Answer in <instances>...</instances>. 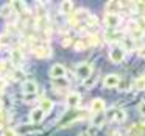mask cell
<instances>
[{
	"label": "cell",
	"instance_id": "6da1fadb",
	"mask_svg": "<svg viewBox=\"0 0 145 136\" xmlns=\"http://www.w3.org/2000/svg\"><path fill=\"white\" fill-rule=\"evenodd\" d=\"M84 117H88V113L83 110H69L66 113V116L61 119V125H70V124H75L78 122L80 119H84Z\"/></svg>",
	"mask_w": 145,
	"mask_h": 136
},
{
	"label": "cell",
	"instance_id": "7a4b0ae2",
	"mask_svg": "<svg viewBox=\"0 0 145 136\" xmlns=\"http://www.w3.org/2000/svg\"><path fill=\"white\" fill-rule=\"evenodd\" d=\"M91 16H92V14L89 13L88 10H78V11H75V13L70 14L69 24H70V25H76L78 22H88Z\"/></svg>",
	"mask_w": 145,
	"mask_h": 136
},
{
	"label": "cell",
	"instance_id": "3957f363",
	"mask_svg": "<svg viewBox=\"0 0 145 136\" xmlns=\"http://www.w3.org/2000/svg\"><path fill=\"white\" fill-rule=\"evenodd\" d=\"M75 74H76V77H78L80 80L86 81V80L91 78V75H92V66L88 64V63H80L78 66H76V69H75Z\"/></svg>",
	"mask_w": 145,
	"mask_h": 136
},
{
	"label": "cell",
	"instance_id": "277c9868",
	"mask_svg": "<svg viewBox=\"0 0 145 136\" xmlns=\"http://www.w3.org/2000/svg\"><path fill=\"white\" fill-rule=\"evenodd\" d=\"M106 119L114 120V122H125L126 119V113L122 108H112L106 113Z\"/></svg>",
	"mask_w": 145,
	"mask_h": 136
},
{
	"label": "cell",
	"instance_id": "5b68a950",
	"mask_svg": "<svg viewBox=\"0 0 145 136\" xmlns=\"http://www.w3.org/2000/svg\"><path fill=\"white\" fill-rule=\"evenodd\" d=\"M109 60L112 61V63H116V64H119V63H122L123 60H125V49L123 47H112L109 50Z\"/></svg>",
	"mask_w": 145,
	"mask_h": 136
},
{
	"label": "cell",
	"instance_id": "8992f818",
	"mask_svg": "<svg viewBox=\"0 0 145 136\" xmlns=\"http://www.w3.org/2000/svg\"><path fill=\"white\" fill-rule=\"evenodd\" d=\"M50 77L55 80H61L66 77V67L63 66V64H53V66L50 67Z\"/></svg>",
	"mask_w": 145,
	"mask_h": 136
},
{
	"label": "cell",
	"instance_id": "52a82bcc",
	"mask_svg": "<svg viewBox=\"0 0 145 136\" xmlns=\"http://www.w3.org/2000/svg\"><path fill=\"white\" fill-rule=\"evenodd\" d=\"M120 24V16L119 14H105V25L108 27L109 30H114L117 28Z\"/></svg>",
	"mask_w": 145,
	"mask_h": 136
},
{
	"label": "cell",
	"instance_id": "ba28073f",
	"mask_svg": "<svg viewBox=\"0 0 145 136\" xmlns=\"http://www.w3.org/2000/svg\"><path fill=\"white\" fill-rule=\"evenodd\" d=\"M33 53L36 55L38 58H42V60H47V58H50L52 57V50H50V47L48 45H36L35 47V50H33Z\"/></svg>",
	"mask_w": 145,
	"mask_h": 136
},
{
	"label": "cell",
	"instance_id": "9c48e42d",
	"mask_svg": "<svg viewBox=\"0 0 145 136\" xmlns=\"http://www.w3.org/2000/svg\"><path fill=\"white\" fill-rule=\"evenodd\" d=\"M120 77L116 75V74H109V75H106L103 78V85L106 86V88H119L120 85Z\"/></svg>",
	"mask_w": 145,
	"mask_h": 136
},
{
	"label": "cell",
	"instance_id": "30bf717a",
	"mask_svg": "<svg viewBox=\"0 0 145 136\" xmlns=\"http://www.w3.org/2000/svg\"><path fill=\"white\" fill-rule=\"evenodd\" d=\"M80 102H81V95L78 94V92H69L67 94V97H66V103H67V106L69 108H76L80 105Z\"/></svg>",
	"mask_w": 145,
	"mask_h": 136
},
{
	"label": "cell",
	"instance_id": "8fae6325",
	"mask_svg": "<svg viewBox=\"0 0 145 136\" xmlns=\"http://www.w3.org/2000/svg\"><path fill=\"white\" fill-rule=\"evenodd\" d=\"M123 33L120 32H114V30H108L106 33H105V41L106 42H120L123 41Z\"/></svg>",
	"mask_w": 145,
	"mask_h": 136
},
{
	"label": "cell",
	"instance_id": "7c38bea8",
	"mask_svg": "<svg viewBox=\"0 0 145 136\" xmlns=\"http://www.w3.org/2000/svg\"><path fill=\"white\" fill-rule=\"evenodd\" d=\"M22 91L25 95H35L36 91H38V85H36L35 81H30V80H27V81L22 83Z\"/></svg>",
	"mask_w": 145,
	"mask_h": 136
},
{
	"label": "cell",
	"instance_id": "4fadbf2b",
	"mask_svg": "<svg viewBox=\"0 0 145 136\" xmlns=\"http://www.w3.org/2000/svg\"><path fill=\"white\" fill-rule=\"evenodd\" d=\"M45 117V113L41 110V108H33L31 113H30V120L31 124H39L42 122V119Z\"/></svg>",
	"mask_w": 145,
	"mask_h": 136
},
{
	"label": "cell",
	"instance_id": "5bb4252c",
	"mask_svg": "<svg viewBox=\"0 0 145 136\" xmlns=\"http://www.w3.org/2000/svg\"><path fill=\"white\" fill-rule=\"evenodd\" d=\"M120 10H122V2H117V0L106 2V13L108 14H117Z\"/></svg>",
	"mask_w": 145,
	"mask_h": 136
},
{
	"label": "cell",
	"instance_id": "9a60e30c",
	"mask_svg": "<svg viewBox=\"0 0 145 136\" xmlns=\"http://www.w3.org/2000/svg\"><path fill=\"white\" fill-rule=\"evenodd\" d=\"M91 111L95 114H101L105 111V100H101V99H94V100L91 102Z\"/></svg>",
	"mask_w": 145,
	"mask_h": 136
},
{
	"label": "cell",
	"instance_id": "2e32d148",
	"mask_svg": "<svg viewBox=\"0 0 145 136\" xmlns=\"http://www.w3.org/2000/svg\"><path fill=\"white\" fill-rule=\"evenodd\" d=\"M129 133L131 136H140V135H145V122H137L129 128Z\"/></svg>",
	"mask_w": 145,
	"mask_h": 136
},
{
	"label": "cell",
	"instance_id": "e0dca14e",
	"mask_svg": "<svg viewBox=\"0 0 145 136\" xmlns=\"http://www.w3.org/2000/svg\"><path fill=\"white\" fill-rule=\"evenodd\" d=\"M39 108L47 114V113H50V111L53 110V102H52L50 99H47V97H42L41 102H39Z\"/></svg>",
	"mask_w": 145,
	"mask_h": 136
},
{
	"label": "cell",
	"instance_id": "ac0fdd59",
	"mask_svg": "<svg viewBox=\"0 0 145 136\" xmlns=\"http://www.w3.org/2000/svg\"><path fill=\"white\" fill-rule=\"evenodd\" d=\"M22 61H24V55H22V52H20V49H13V50H11V63L19 66Z\"/></svg>",
	"mask_w": 145,
	"mask_h": 136
},
{
	"label": "cell",
	"instance_id": "d6986e66",
	"mask_svg": "<svg viewBox=\"0 0 145 136\" xmlns=\"http://www.w3.org/2000/svg\"><path fill=\"white\" fill-rule=\"evenodd\" d=\"M61 13L63 14H72L73 13V3L72 2H69V0H66V2H63L59 7Z\"/></svg>",
	"mask_w": 145,
	"mask_h": 136
},
{
	"label": "cell",
	"instance_id": "ffe728a7",
	"mask_svg": "<svg viewBox=\"0 0 145 136\" xmlns=\"http://www.w3.org/2000/svg\"><path fill=\"white\" fill-rule=\"evenodd\" d=\"M123 47L126 49V50H134V49H137L136 47V39L134 38H123Z\"/></svg>",
	"mask_w": 145,
	"mask_h": 136
},
{
	"label": "cell",
	"instance_id": "44dd1931",
	"mask_svg": "<svg viewBox=\"0 0 145 136\" xmlns=\"http://www.w3.org/2000/svg\"><path fill=\"white\" fill-rule=\"evenodd\" d=\"M11 13H13V5H11V3L3 5V7L0 8V16H2V17H10Z\"/></svg>",
	"mask_w": 145,
	"mask_h": 136
},
{
	"label": "cell",
	"instance_id": "7402d4cb",
	"mask_svg": "<svg viewBox=\"0 0 145 136\" xmlns=\"http://www.w3.org/2000/svg\"><path fill=\"white\" fill-rule=\"evenodd\" d=\"M134 88L139 89V91H140V89H145V74L142 77H139V78L134 81Z\"/></svg>",
	"mask_w": 145,
	"mask_h": 136
},
{
	"label": "cell",
	"instance_id": "603a6c76",
	"mask_svg": "<svg viewBox=\"0 0 145 136\" xmlns=\"http://www.w3.org/2000/svg\"><path fill=\"white\" fill-rule=\"evenodd\" d=\"M11 5H13V8H16V11L19 14L25 13V3L24 2H11Z\"/></svg>",
	"mask_w": 145,
	"mask_h": 136
},
{
	"label": "cell",
	"instance_id": "cb8c5ba5",
	"mask_svg": "<svg viewBox=\"0 0 145 136\" xmlns=\"http://www.w3.org/2000/svg\"><path fill=\"white\" fill-rule=\"evenodd\" d=\"M88 47H89V44H88V41H86V38L81 39V41H76L75 42V49H76V50H86Z\"/></svg>",
	"mask_w": 145,
	"mask_h": 136
},
{
	"label": "cell",
	"instance_id": "d4e9b609",
	"mask_svg": "<svg viewBox=\"0 0 145 136\" xmlns=\"http://www.w3.org/2000/svg\"><path fill=\"white\" fill-rule=\"evenodd\" d=\"M8 42H10V35H7V33L5 35H0V49L5 47Z\"/></svg>",
	"mask_w": 145,
	"mask_h": 136
},
{
	"label": "cell",
	"instance_id": "484cf974",
	"mask_svg": "<svg viewBox=\"0 0 145 136\" xmlns=\"http://www.w3.org/2000/svg\"><path fill=\"white\" fill-rule=\"evenodd\" d=\"M134 7H136V11H139V13H145V2H136Z\"/></svg>",
	"mask_w": 145,
	"mask_h": 136
},
{
	"label": "cell",
	"instance_id": "4316f807",
	"mask_svg": "<svg viewBox=\"0 0 145 136\" xmlns=\"http://www.w3.org/2000/svg\"><path fill=\"white\" fill-rule=\"evenodd\" d=\"M2 136H17V131L13 128H7L3 133H2Z\"/></svg>",
	"mask_w": 145,
	"mask_h": 136
},
{
	"label": "cell",
	"instance_id": "83f0119b",
	"mask_svg": "<svg viewBox=\"0 0 145 136\" xmlns=\"http://www.w3.org/2000/svg\"><path fill=\"white\" fill-rule=\"evenodd\" d=\"M13 77H14L16 80H24V72H22V70H19V69H17V70H14Z\"/></svg>",
	"mask_w": 145,
	"mask_h": 136
},
{
	"label": "cell",
	"instance_id": "f1b7e54d",
	"mask_svg": "<svg viewBox=\"0 0 145 136\" xmlns=\"http://www.w3.org/2000/svg\"><path fill=\"white\" fill-rule=\"evenodd\" d=\"M119 89H120V91H126V89H129V85H128L126 81H120Z\"/></svg>",
	"mask_w": 145,
	"mask_h": 136
},
{
	"label": "cell",
	"instance_id": "f546056e",
	"mask_svg": "<svg viewBox=\"0 0 145 136\" xmlns=\"http://www.w3.org/2000/svg\"><path fill=\"white\" fill-rule=\"evenodd\" d=\"M137 24H139V28H140V30H145V16L142 17V19L139 20Z\"/></svg>",
	"mask_w": 145,
	"mask_h": 136
},
{
	"label": "cell",
	"instance_id": "4dcf8cb0",
	"mask_svg": "<svg viewBox=\"0 0 145 136\" xmlns=\"http://www.w3.org/2000/svg\"><path fill=\"white\" fill-rule=\"evenodd\" d=\"M139 111H140L142 116H145V102H142V103L139 105Z\"/></svg>",
	"mask_w": 145,
	"mask_h": 136
},
{
	"label": "cell",
	"instance_id": "1f68e13d",
	"mask_svg": "<svg viewBox=\"0 0 145 136\" xmlns=\"http://www.w3.org/2000/svg\"><path fill=\"white\" fill-rule=\"evenodd\" d=\"M3 120H5V113H3L2 110H0V125L3 124Z\"/></svg>",
	"mask_w": 145,
	"mask_h": 136
},
{
	"label": "cell",
	"instance_id": "d6a6232c",
	"mask_svg": "<svg viewBox=\"0 0 145 136\" xmlns=\"http://www.w3.org/2000/svg\"><path fill=\"white\" fill-rule=\"evenodd\" d=\"M70 44H72L70 38H67V39H64V41H63V45H64V47H66V45H70Z\"/></svg>",
	"mask_w": 145,
	"mask_h": 136
},
{
	"label": "cell",
	"instance_id": "836d02e7",
	"mask_svg": "<svg viewBox=\"0 0 145 136\" xmlns=\"http://www.w3.org/2000/svg\"><path fill=\"white\" fill-rule=\"evenodd\" d=\"M108 136H120V131H116V130H112V131H109V135Z\"/></svg>",
	"mask_w": 145,
	"mask_h": 136
},
{
	"label": "cell",
	"instance_id": "e575fe53",
	"mask_svg": "<svg viewBox=\"0 0 145 136\" xmlns=\"http://www.w3.org/2000/svg\"><path fill=\"white\" fill-rule=\"evenodd\" d=\"M139 57H145V45L142 49H139Z\"/></svg>",
	"mask_w": 145,
	"mask_h": 136
},
{
	"label": "cell",
	"instance_id": "d590c367",
	"mask_svg": "<svg viewBox=\"0 0 145 136\" xmlns=\"http://www.w3.org/2000/svg\"><path fill=\"white\" fill-rule=\"evenodd\" d=\"M80 136H91V135H89V133H86V131H84V133H81V135H80Z\"/></svg>",
	"mask_w": 145,
	"mask_h": 136
}]
</instances>
